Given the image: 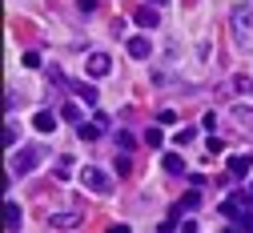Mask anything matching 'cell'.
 Segmentation results:
<instances>
[{"label": "cell", "mask_w": 253, "mask_h": 233, "mask_svg": "<svg viewBox=\"0 0 253 233\" xmlns=\"http://www.w3.org/2000/svg\"><path fill=\"white\" fill-rule=\"evenodd\" d=\"M229 28H233V41L241 52H253V4H237L229 12Z\"/></svg>", "instance_id": "6da1fadb"}, {"label": "cell", "mask_w": 253, "mask_h": 233, "mask_svg": "<svg viewBox=\"0 0 253 233\" xmlns=\"http://www.w3.org/2000/svg\"><path fill=\"white\" fill-rule=\"evenodd\" d=\"M41 157H44V149H41V145H24V149H16V153H12V177L33 173Z\"/></svg>", "instance_id": "7a4b0ae2"}, {"label": "cell", "mask_w": 253, "mask_h": 233, "mask_svg": "<svg viewBox=\"0 0 253 233\" xmlns=\"http://www.w3.org/2000/svg\"><path fill=\"white\" fill-rule=\"evenodd\" d=\"M81 185L92 189V193H101V197L113 193V177H109L105 169H97V165H84V169H81Z\"/></svg>", "instance_id": "3957f363"}, {"label": "cell", "mask_w": 253, "mask_h": 233, "mask_svg": "<svg viewBox=\"0 0 253 233\" xmlns=\"http://www.w3.org/2000/svg\"><path fill=\"white\" fill-rule=\"evenodd\" d=\"M84 69H88V77H109V73H113V56H109V52H88V64H84Z\"/></svg>", "instance_id": "277c9868"}, {"label": "cell", "mask_w": 253, "mask_h": 233, "mask_svg": "<svg viewBox=\"0 0 253 233\" xmlns=\"http://www.w3.org/2000/svg\"><path fill=\"white\" fill-rule=\"evenodd\" d=\"M105 125H109V117H105V113H97L92 121H84V125H81V137H84V141H97L101 133H105Z\"/></svg>", "instance_id": "5b68a950"}, {"label": "cell", "mask_w": 253, "mask_h": 233, "mask_svg": "<svg viewBox=\"0 0 253 233\" xmlns=\"http://www.w3.org/2000/svg\"><path fill=\"white\" fill-rule=\"evenodd\" d=\"M48 225H52V229H77V225H81V213H77V209H69V213H48Z\"/></svg>", "instance_id": "8992f818"}, {"label": "cell", "mask_w": 253, "mask_h": 233, "mask_svg": "<svg viewBox=\"0 0 253 233\" xmlns=\"http://www.w3.org/2000/svg\"><path fill=\"white\" fill-rule=\"evenodd\" d=\"M133 16H137L141 28H157V24H161V12H157V4H141Z\"/></svg>", "instance_id": "52a82bcc"}, {"label": "cell", "mask_w": 253, "mask_h": 233, "mask_svg": "<svg viewBox=\"0 0 253 233\" xmlns=\"http://www.w3.org/2000/svg\"><path fill=\"white\" fill-rule=\"evenodd\" d=\"M125 48H129L133 60H145V56L153 52V41H149V37H129V45H125Z\"/></svg>", "instance_id": "ba28073f"}, {"label": "cell", "mask_w": 253, "mask_h": 233, "mask_svg": "<svg viewBox=\"0 0 253 233\" xmlns=\"http://www.w3.org/2000/svg\"><path fill=\"white\" fill-rule=\"evenodd\" d=\"M33 129H37V133H52V129H56V113H48V109H41V113L33 117Z\"/></svg>", "instance_id": "9c48e42d"}, {"label": "cell", "mask_w": 253, "mask_h": 233, "mask_svg": "<svg viewBox=\"0 0 253 233\" xmlns=\"http://www.w3.org/2000/svg\"><path fill=\"white\" fill-rule=\"evenodd\" d=\"M249 165H253V157L237 153V157H229V173H233V177H245V173H249Z\"/></svg>", "instance_id": "30bf717a"}, {"label": "cell", "mask_w": 253, "mask_h": 233, "mask_svg": "<svg viewBox=\"0 0 253 233\" xmlns=\"http://www.w3.org/2000/svg\"><path fill=\"white\" fill-rule=\"evenodd\" d=\"M73 89H77V96H81V101H84L88 109H92V105L101 101V96H97V89H92V85H84V81H81V85H73Z\"/></svg>", "instance_id": "8fae6325"}, {"label": "cell", "mask_w": 253, "mask_h": 233, "mask_svg": "<svg viewBox=\"0 0 253 233\" xmlns=\"http://www.w3.org/2000/svg\"><path fill=\"white\" fill-rule=\"evenodd\" d=\"M4 221H8V233H16V229H20V205H16V201H8V205H4Z\"/></svg>", "instance_id": "7c38bea8"}, {"label": "cell", "mask_w": 253, "mask_h": 233, "mask_svg": "<svg viewBox=\"0 0 253 233\" xmlns=\"http://www.w3.org/2000/svg\"><path fill=\"white\" fill-rule=\"evenodd\" d=\"M197 205H201V193H197V189H189V193L181 197V205H177L173 213H185V209H197Z\"/></svg>", "instance_id": "4fadbf2b"}, {"label": "cell", "mask_w": 253, "mask_h": 233, "mask_svg": "<svg viewBox=\"0 0 253 233\" xmlns=\"http://www.w3.org/2000/svg\"><path fill=\"white\" fill-rule=\"evenodd\" d=\"M145 145H149V149H161V145H165V133L157 129V125H153V129H145Z\"/></svg>", "instance_id": "5bb4252c"}, {"label": "cell", "mask_w": 253, "mask_h": 233, "mask_svg": "<svg viewBox=\"0 0 253 233\" xmlns=\"http://www.w3.org/2000/svg\"><path fill=\"white\" fill-rule=\"evenodd\" d=\"M193 137H197V129H189V125H185L181 133H173V141H177L181 149H185V145H193Z\"/></svg>", "instance_id": "9a60e30c"}, {"label": "cell", "mask_w": 253, "mask_h": 233, "mask_svg": "<svg viewBox=\"0 0 253 233\" xmlns=\"http://www.w3.org/2000/svg\"><path fill=\"white\" fill-rule=\"evenodd\" d=\"M60 117H65V121H73V125H84V121H81V105H73V101L60 109Z\"/></svg>", "instance_id": "2e32d148"}, {"label": "cell", "mask_w": 253, "mask_h": 233, "mask_svg": "<svg viewBox=\"0 0 253 233\" xmlns=\"http://www.w3.org/2000/svg\"><path fill=\"white\" fill-rule=\"evenodd\" d=\"M233 89L241 96H253V77H233Z\"/></svg>", "instance_id": "e0dca14e"}, {"label": "cell", "mask_w": 253, "mask_h": 233, "mask_svg": "<svg viewBox=\"0 0 253 233\" xmlns=\"http://www.w3.org/2000/svg\"><path fill=\"white\" fill-rule=\"evenodd\" d=\"M133 133H117V149H125V153H133Z\"/></svg>", "instance_id": "ac0fdd59"}, {"label": "cell", "mask_w": 253, "mask_h": 233, "mask_svg": "<svg viewBox=\"0 0 253 233\" xmlns=\"http://www.w3.org/2000/svg\"><path fill=\"white\" fill-rule=\"evenodd\" d=\"M237 229H241V233H253V209H245V213L237 217Z\"/></svg>", "instance_id": "d6986e66"}, {"label": "cell", "mask_w": 253, "mask_h": 233, "mask_svg": "<svg viewBox=\"0 0 253 233\" xmlns=\"http://www.w3.org/2000/svg\"><path fill=\"white\" fill-rule=\"evenodd\" d=\"M165 169H169V173H181L185 165H181V157H177V153H165Z\"/></svg>", "instance_id": "ffe728a7"}, {"label": "cell", "mask_w": 253, "mask_h": 233, "mask_svg": "<svg viewBox=\"0 0 253 233\" xmlns=\"http://www.w3.org/2000/svg\"><path fill=\"white\" fill-rule=\"evenodd\" d=\"M69 169H73V157H60L56 161V177H69Z\"/></svg>", "instance_id": "44dd1931"}, {"label": "cell", "mask_w": 253, "mask_h": 233, "mask_svg": "<svg viewBox=\"0 0 253 233\" xmlns=\"http://www.w3.org/2000/svg\"><path fill=\"white\" fill-rule=\"evenodd\" d=\"M117 173L129 177V173H133V161H129V157H117Z\"/></svg>", "instance_id": "7402d4cb"}, {"label": "cell", "mask_w": 253, "mask_h": 233, "mask_svg": "<svg viewBox=\"0 0 253 233\" xmlns=\"http://www.w3.org/2000/svg\"><path fill=\"white\" fill-rule=\"evenodd\" d=\"M157 121H161V125H173V121H177V113H173V109H161V113H157Z\"/></svg>", "instance_id": "603a6c76"}, {"label": "cell", "mask_w": 253, "mask_h": 233, "mask_svg": "<svg viewBox=\"0 0 253 233\" xmlns=\"http://www.w3.org/2000/svg\"><path fill=\"white\" fill-rule=\"evenodd\" d=\"M105 233H133V229H129V225H125V221H113V225H109Z\"/></svg>", "instance_id": "cb8c5ba5"}, {"label": "cell", "mask_w": 253, "mask_h": 233, "mask_svg": "<svg viewBox=\"0 0 253 233\" xmlns=\"http://www.w3.org/2000/svg\"><path fill=\"white\" fill-rule=\"evenodd\" d=\"M77 8L81 12H92V8H97V0H77Z\"/></svg>", "instance_id": "d4e9b609"}, {"label": "cell", "mask_w": 253, "mask_h": 233, "mask_svg": "<svg viewBox=\"0 0 253 233\" xmlns=\"http://www.w3.org/2000/svg\"><path fill=\"white\" fill-rule=\"evenodd\" d=\"M181 233H197V221H185V225H181Z\"/></svg>", "instance_id": "484cf974"}, {"label": "cell", "mask_w": 253, "mask_h": 233, "mask_svg": "<svg viewBox=\"0 0 253 233\" xmlns=\"http://www.w3.org/2000/svg\"><path fill=\"white\" fill-rule=\"evenodd\" d=\"M145 4H165V0H145Z\"/></svg>", "instance_id": "4316f807"}]
</instances>
